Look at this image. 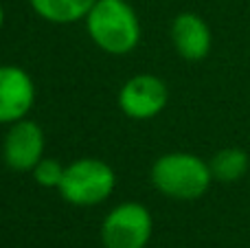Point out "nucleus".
I'll return each mask as SVG.
<instances>
[{
  "instance_id": "obj_5",
  "label": "nucleus",
  "mask_w": 250,
  "mask_h": 248,
  "mask_svg": "<svg viewBox=\"0 0 250 248\" xmlns=\"http://www.w3.org/2000/svg\"><path fill=\"white\" fill-rule=\"evenodd\" d=\"M167 101V83L156 75H134L119 90V108L129 119H138V121L160 114Z\"/></svg>"
},
{
  "instance_id": "obj_6",
  "label": "nucleus",
  "mask_w": 250,
  "mask_h": 248,
  "mask_svg": "<svg viewBox=\"0 0 250 248\" xmlns=\"http://www.w3.org/2000/svg\"><path fill=\"white\" fill-rule=\"evenodd\" d=\"M2 158L13 171H33L44 158V132L35 121L20 119L4 134Z\"/></svg>"
},
{
  "instance_id": "obj_1",
  "label": "nucleus",
  "mask_w": 250,
  "mask_h": 248,
  "mask_svg": "<svg viewBox=\"0 0 250 248\" xmlns=\"http://www.w3.org/2000/svg\"><path fill=\"white\" fill-rule=\"evenodd\" d=\"M92 42L110 55H127L141 40L138 16L125 0H97L86 16Z\"/></svg>"
},
{
  "instance_id": "obj_9",
  "label": "nucleus",
  "mask_w": 250,
  "mask_h": 248,
  "mask_svg": "<svg viewBox=\"0 0 250 248\" xmlns=\"http://www.w3.org/2000/svg\"><path fill=\"white\" fill-rule=\"evenodd\" d=\"M33 11L53 24H73L90 13L97 0H29Z\"/></svg>"
},
{
  "instance_id": "obj_8",
  "label": "nucleus",
  "mask_w": 250,
  "mask_h": 248,
  "mask_svg": "<svg viewBox=\"0 0 250 248\" xmlns=\"http://www.w3.org/2000/svg\"><path fill=\"white\" fill-rule=\"evenodd\" d=\"M171 40L180 57L189 62H200L211 51V29L198 13H178L171 24Z\"/></svg>"
},
{
  "instance_id": "obj_7",
  "label": "nucleus",
  "mask_w": 250,
  "mask_h": 248,
  "mask_svg": "<svg viewBox=\"0 0 250 248\" xmlns=\"http://www.w3.org/2000/svg\"><path fill=\"white\" fill-rule=\"evenodd\" d=\"M35 101V86L24 68L0 66V123H16L29 114Z\"/></svg>"
},
{
  "instance_id": "obj_2",
  "label": "nucleus",
  "mask_w": 250,
  "mask_h": 248,
  "mask_svg": "<svg viewBox=\"0 0 250 248\" xmlns=\"http://www.w3.org/2000/svg\"><path fill=\"white\" fill-rule=\"evenodd\" d=\"M213 183L207 161L189 152L163 154L151 167V185L173 200H198Z\"/></svg>"
},
{
  "instance_id": "obj_12",
  "label": "nucleus",
  "mask_w": 250,
  "mask_h": 248,
  "mask_svg": "<svg viewBox=\"0 0 250 248\" xmlns=\"http://www.w3.org/2000/svg\"><path fill=\"white\" fill-rule=\"evenodd\" d=\"M2 24H4V9H2V4H0V29H2Z\"/></svg>"
},
{
  "instance_id": "obj_4",
  "label": "nucleus",
  "mask_w": 250,
  "mask_h": 248,
  "mask_svg": "<svg viewBox=\"0 0 250 248\" xmlns=\"http://www.w3.org/2000/svg\"><path fill=\"white\" fill-rule=\"evenodd\" d=\"M154 231V220L141 202H123L105 215L101 242L105 248H145Z\"/></svg>"
},
{
  "instance_id": "obj_3",
  "label": "nucleus",
  "mask_w": 250,
  "mask_h": 248,
  "mask_svg": "<svg viewBox=\"0 0 250 248\" xmlns=\"http://www.w3.org/2000/svg\"><path fill=\"white\" fill-rule=\"evenodd\" d=\"M117 176L108 163L99 158H77L66 165L62 178L60 196L75 207H95L112 196Z\"/></svg>"
},
{
  "instance_id": "obj_10",
  "label": "nucleus",
  "mask_w": 250,
  "mask_h": 248,
  "mask_svg": "<svg viewBox=\"0 0 250 248\" xmlns=\"http://www.w3.org/2000/svg\"><path fill=\"white\" fill-rule=\"evenodd\" d=\"M248 154L239 147H224L213 154V158L208 161L213 180H220V183H237L248 171Z\"/></svg>"
},
{
  "instance_id": "obj_11",
  "label": "nucleus",
  "mask_w": 250,
  "mask_h": 248,
  "mask_svg": "<svg viewBox=\"0 0 250 248\" xmlns=\"http://www.w3.org/2000/svg\"><path fill=\"white\" fill-rule=\"evenodd\" d=\"M64 169L66 167L62 165L57 158H46L44 156L42 161L38 163V165L33 167V178L38 185H42V187L46 189H53V187H60L62 178H64Z\"/></svg>"
}]
</instances>
